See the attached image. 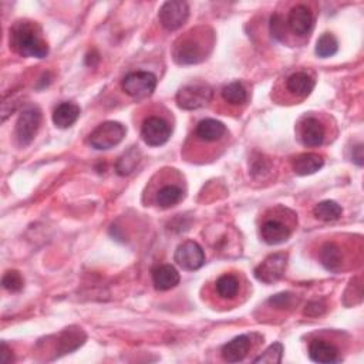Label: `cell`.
I'll list each match as a JSON object with an SVG mask.
<instances>
[{
    "mask_svg": "<svg viewBox=\"0 0 364 364\" xmlns=\"http://www.w3.org/2000/svg\"><path fill=\"white\" fill-rule=\"evenodd\" d=\"M283 357V346L282 343H273L269 346L261 356L253 358V363H266V364H277L282 361Z\"/></svg>",
    "mask_w": 364,
    "mask_h": 364,
    "instance_id": "cell-28",
    "label": "cell"
},
{
    "mask_svg": "<svg viewBox=\"0 0 364 364\" xmlns=\"http://www.w3.org/2000/svg\"><path fill=\"white\" fill-rule=\"evenodd\" d=\"M222 97L231 105H244L248 101V92L242 83L233 81L222 89Z\"/></svg>",
    "mask_w": 364,
    "mask_h": 364,
    "instance_id": "cell-26",
    "label": "cell"
},
{
    "mask_svg": "<svg viewBox=\"0 0 364 364\" xmlns=\"http://www.w3.org/2000/svg\"><path fill=\"white\" fill-rule=\"evenodd\" d=\"M184 198V191L181 186L178 185H174V184H171V185H165L162 186L158 192H157V195H156V202L160 208H171V206H174L177 205L178 202H181V200Z\"/></svg>",
    "mask_w": 364,
    "mask_h": 364,
    "instance_id": "cell-23",
    "label": "cell"
},
{
    "mask_svg": "<svg viewBox=\"0 0 364 364\" xmlns=\"http://www.w3.org/2000/svg\"><path fill=\"white\" fill-rule=\"evenodd\" d=\"M212 98V89L206 84H188L177 94V104L182 110H198Z\"/></svg>",
    "mask_w": 364,
    "mask_h": 364,
    "instance_id": "cell-4",
    "label": "cell"
},
{
    "mask_svg": "<svg viewBox=\"0 0 364 364\" xmlns=\"http://www.w3.org/2000/svg\"><path fill=\"white\" fill-rule=\"evenodd\" d=\"M269 303L276 309H289L295 303V296L289 292L275 295L269 299Z\"/></svg>",
    "mask_w": 364,
    "mask_h": 364,
    "instance_id": "cell-30",
    "label": "cell"
},
{
    "mask_svg": "<svg viewBox=\"0 0 364 364\" xmlns=\"http://www.w3.org/2000/svg\"><path fill=\"white\" fill-rule=\"evenodd\" d=\"M320 264L329 272H339L343 265V253L339 245L334 242H328L320 249Z\"/></svg>",
    "mask_w": 364,
    "mask_h": 364,
    "instance_id": "cell-21",
    "label": "cell"
},
{
    "mask_svg": "<svg viewBox=\"0 0 364 364\" xmlns=\"http://www.w3.org/2000/svg\"><path fill=\"white\" fill-rule=\"evenodd\" d=\"M215 289H217V295L221 299H224V301H232V299L239 295V289H241L239 277L232 273H225L217 281Z\"/></svg>",
    "mask_w": 364,
    "mask_h": 364,
    "instance_id": "cell-22",
    "label": "cell"
},
{
    "mask_svg": "<svg viewBox=\"0 0 364 364\" xmlns=\"http://www.w3.org/2000/svg\"><path fill=\"white\" fill-rule=\"evenodd\" d=\"M10 352L12 350L8 347V345L3 341V343H2V354H0V360H2V363L13 361V354H10Z\"/></svg>",
    "mask_w": 364,
    "mask_h": 364,
    "instance_id": "cell-33",
    "label": "cell"
},
{
    "mask_svg": "<svg viewBox=\"0 0 364 364\" xmlns=\"http://www.w3.org/2000/svg\"><path fill=\"white\" fill-rule=\"evenodd\" d=\"M288 268V255L286 253H273L256 266L255 277L262 283H273L282 279Z\"/></svg>",
    "mask_w": 364,
    "mask_h": 364,
    "instance_id": "cell-5",
    "label": "cell"
},
{
    "mask_svg": "<svg viewBox=\"0 0 364 364\" xmlns=\"http://www.w3.org/2000/svg\"><path fill=\"white\" fill-rule=\"evenodd\" d=\"M141 160V153L140 149H137L136 147H131L130 149H128L127 153H124L120 160L117 161V165H116V169H117V174L121 175V177H125V175H130L133 171L137 168L138 162Z\"/></svg>",
    "mask_w": 364,
    "mask_h": 364,
    "instance_id": "cell-24",
    "label": "cell"
},
{
    "mask_svg": "<svg viewBox=\"0 0 364 364\" xmlns=\"http://www.w3.org/2000/svg\"><path fill=\"white\" fill-rule=\"evenodd\" d=\"M205 49V43L197 36L181 39L174 49V60L178 64H184V66H186V64L201 63L206 56Z\"/></svg>",
    "mask_w": 364,
    "mask_h": 364,
    "instance_id": "cell-7",
    "label": "cell"
},
{
    "mask_svg": "<svg viewBox=\"0 0 364 364\" xmlns=\"http://www.w3.org/2000/svg\"><path fill=\"white\" fill-rule=\"evenodd\" d=\"M174 259L184 270H198L205 264V252L198 242L186 241L177 248Z\"/></svg>",
    "mask_w": 364,
    "mask_h": 364,
    "instance_id": "cell-8",
    "label": "cell"
},
{
    "mask_svg": "<svg viewBox=\"0 0 364 364\" xmlns=\"http://www.w3.org/2000/svg\"><path fill=\"white\" fill-rule=\"evenodd\" d=\"M314 25L313 12L306 5L295 6L288 16V28L296 36H309Z\"/></svg>",
    "mask_w": 364,
    "mask_h": 364,
    "instance_id": "cell-11",
    "label": "cell"
},
{
    "mask_svg": "<svg viewBox=\"0 0 364 364\" xmlns=\"http://www.w3.org/2000/svg\"><path fill=\"white\" fill-rule=\"evenodd\" d=\"M337 50H339V41L333 34L325 33L320 36V39L317 40V45H316V54L319 57H322V58L332 57L337 53Z\"/></svg>",
    "mask_w": 364,
    "mask_h": 364,
    "instance_id": "cell-27",
    "label": "cell"
},
{
    "mask_svg": "<svg viewBox=\"0 0 364 364\" xmlns=\"http://www.w3.org/2000/svg\"><path fill=\"white\" fill-rule=\"evenodd\" d=\"M160 21L167 30H177L185 25L189 16V6L182 0L165 2L160 9Z\"/></svg>",
    "mask_w": 364,
    "mask_h": 364,
    "instance_id": "cell-9",
    "label": "cell"
},
{
    "mask_svg": "<svg viewBox=\"0 0 364 364\" xmlns=\"http://www.w3.org/2000/svg\"><path fill=\"white\" fill-rule=\"evenodd\" d=\"M141 137L149 147L164 145L171 137V127L161 117H148L141 127Z\"/></svg>",
    "mask_w": 364,
    "mask_h": 364,
    "instance_id": "cell-10",
    "label": "cell"
},
{
    "mask_svg": "<svg viewBox=\"0 0 364 364\" xmlns=\"http://www.w3.org/2000/svg\"><path fill=\"white\" fill-rule=\"evenodd\" d=\"M299 125V134L306 147H320L325 142L326 128L319 118L305 117Z\"/></svg>",
    "mask_w": 364,
    "mask_h": 364,
    "instance_id": "cell-12",
    "label": "cell"
},
{
    "mask_svg": "<svg viewBox=\"0 0 364 364\" xmlns=\"http://www.w3.org/2000/svg\"><path fill=\"white\" fill-rule=\"evenodd\" d=\"M341 213H343V209H341V206L334 201H322L313 209V215L317 220L325 222L337 221L341 217Z\"/></svg>",
    "mask_w": 364,
    "mask_h": 364,
    "instance_id": "cell-25",
    "label": "cell"
},
{
    "mask_svg": "<svg viewBox=\"0 0 364 364\" xmlns=\"http://www.w3.org/2000/svg\"><path fill=\"white\" fill-rule=\"evenodd\" d=\"M252 339H253V334H242L228 341V343L221 350L222 358L228 363L242 361L252 350V346H253Z\"/></svg>",
    "mask_w": 364,
    "mask_h": 364,
    "instance_id": "cell-13",
    "label": "cell"
},
{
    "mask_svg": "<svg viewBox=\"0 0 364 364\" xmlns=\"http://www.w3.org/2000/svg\"><path fill=\"white\" fill-rule=\"evenodd\" d=\"M10 46L25 57L45 58L49 54L47 43L43 40L40 28L32 21H17L10 29Z\"/></svg>",
    "mask_w": 364,
    "mask_h": 364,
    "instance_id": "cell-1",
    "label": "cell"
},
{
    "mask_svg": "<svg viewBox=\"0 0 364 364\" xmlns=\"http://www.w3.org/2000/svg\"><path fill=\"white\" fill-rule=\"evenodd\" d=\"M121 87L127 96L133 98H147L157 87V77L149 72H134L122 78Z\"/></svg>",
    "mask_w": 364,
    "mask_h": 364,
    "instance_id": "cell-2",
    "label": "cell"
},
{
    "mask_svg": "<svg viewBox=\"0 0 364 364\" xmlns=\"http://www.w3.org/2000/svg\"><path fill=\"white\" fill-rule=\"evenodd\" d=\"M125 127L117 121H105L90 134L89 142L96 149H110L118 145L125 137Z\"/></svg>",
    "mask_w": 364,
    "mask_h": 364,
    "instance_id": "cell-3",
    "label": "cell"
},
{
    "mask_svg": "<svg viewBox=\"0 0 364 364\" xmlns=\"http://www.w3.org/2000/svg\"><path fill=\"white\" fill-rule=\"evenodd\" d=\"M286 89L292 96L297 98H305L314 89V78L305 72H297L288 77Z\"/></svg>",
    "mask_w": 364,
    "mask_h": 364,
    "instance_id": "cell-18",
    "label": "cell"
},
{
    "mask_svg": "<svg viewBox=\"0 0 364 364\" xmlns=\"http://www.w3.org/2000/svg\"><path fill=\"white\" fill-rule=\"evenodd\" d=\"M2 285L6 290L9 292H20L25 286V281L23 277H21L20 272L17 270H9L5 273L3 279H2Z\"/></svg>",
    "mask_w": 364,
    "mask_h": 364,
    "instance_id": "cell-29",
    "label": "cell"
},
{
    "mask_svg": "<svg viewBox=\"0 0 364 364\" xmlns=\"http://www.w3.org/2000/svg\"><path fill=\"white\" fill-rule=\"evenodd\" d=\"M353 161L357 164V165H363V145H357L356 148H353Z\"/></svg>",
    "mask_w": 364,
    "mask_h": 364,
    "instance_id": "cell-34",
    "label": "cell"
},
{
    "mask_svg": "<svg viewBox=\"0 0 364 364\" xmlns=\"http://www.w3.org/2000/svg\"><path fill=\"white\" fill-rule=\"evenodd\" d=\"M309 357L314 363H337L339 358V349L330 343L328 340L316 339L313 340L309 346Z\"/></svg>",
    "mask_w": 364,
    "mask_h": 364,
    "instance_id": "cell-16",
    "label": "cell"
},
{
    "mask_svg": "<svg viewBox=\"0 0 364 364\" xmlns=\"http://www.w3.org/2000/svg\"><path fill=\"white\" fill-rule=\"evenodd\" d=\"M325 312H326V303L323 301H313V302L308 303V306L305 309V314L309 317L322 316Z\"/></svg>",
    "mask_w": 364,
    "mask_h": 364,
    "instance_id": "cell-32",
    "label": "cell"
},
{
    "mask_svg": "<svg viewBox=\"0 0 364 364\" xmlns=\"http://www.w3.org/2000/svg\"><path fill=\"white\" fill-rule=\"evenodd\" d=\"M80 117V107L74 103H61L53 113V122L58 128L72 127Z\"/></svg>",
    "mask_w": 364,
    "mask_h": 364,
    "instance_id": "cell-20",
    "label": "cell"
},
{
    "mask_svg": "<svg viewBox=\"0 0 364 364\" xmlns=\"http://www.w3.org/2000/svg\"><path fill=\"white\" fill-rule=\"evenodd\" d=\"M292 229L279 220H268L261 226V235L265 244L281 245L290 237Z\"/></svg>",
    "mask_w": 364,
    "mask_h": 364,
    "instance_id": "cell-14",
    "label": "cell"
},
{
    "mask_svg": "<svg viewBox=\"0 0 364 364\" xmlns=\"http://www.w3.org/2000/svg\"><path fill=\"white\" fill-rule=\"evenodd\" d=\"M41 113L37 107H28L17 118L16 122V138L21 147L29 145L40 128Z\"/></svg>",
    "mask_w": 364,
    "mask_h": 364,
    "instance_id": "cell-6",
    "label": "cell"
},
{
    "mask_svg": "<svg viewBox=\"0 0 364 364\" xmlns=\"http://www.w3.org/2000/svg\"><path fill=\"white\" fill-rule=\"evenodd\" d=\"M225 134H226L225 124L213 118H205L200 121L195 128V137L202 142H217L222 137H225Z\"/></svg>",
    "mask_w": 364,
    "mask_h": 364,
    "instance_id": "cell-17",
    "label": "cell"
},
{
    "mask_svg": "<svg viewBox=\"0 0 364 364\" xmlns=\"http://www.w3.org/2000/svg\"><path fill=\"white\" fill-rule=\"evenodd\" d=\"M153 283L157 290L165 292L174 289L180 283V273L173 265H158L151 270Z\"/></svg>",
    "mask_w": 364,
    "mask_h": 364,
    "instance_id": "cell-15",
    "label": "cell"
},
{
    "mask_svg": "<svg viewBox=\"0 0 364 364\" xmlns=\"http://www.w3.org/2000/svg\"><path fill=\"white\" fill-rule=\"evenodd\" d=\"M325 165L322 156L314 153H306L293 158L292 167L297 175H312Z\"/></svg>",
    "mask_w": 364,
    "mask_h": 364,
    "instance_id": "cell-19",
    "label": "cell"
},
{
    "mask_svg": "<svg viewBox=\"0 0 364 364\" xmlns=\"http://www.w3.org/2000/svg\"><path fill=\"white\" fill-rule=\"evenodd\" d=\"M270 30H272V34L276 39L285 40V26H283L282 17L279 14L272 16V19H270Z\"/></svg>",
    "mask_w": 364,
    "mask_h": 364,
    "instance_id": "cell-31",
    "label": "cell"
}]
</instances>
